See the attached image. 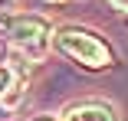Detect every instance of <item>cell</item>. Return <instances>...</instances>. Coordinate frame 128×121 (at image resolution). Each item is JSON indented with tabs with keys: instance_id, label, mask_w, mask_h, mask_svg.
Returning a JSON list of instances; mask_svg holds the SVG:
<instances>
[{
	"instance_id": "6da1fadb",
	"label": "cell",
	"mask_w": 128,
	"mask_h": 121,
	"mask_svg": "<svg viewBox=\"0 0 128 121\" xmlns=\"http://www.w3.org/2000/svg\"><path fill=\"white\" fill-rule=\"evenodd\" d=\"M0 33L7 36V43L13 46V53L26 62H43L49 46H53V30L43 16H4L0 20Z\"/></svg>"
},
{
	"instance_id": "7a4b0ae2",
	"label": "cell",
	"mask_w": 128,
	"mask_h": 121,
	"mask_svg": "<svg viewBox=\"0 0 128 121\" xmlns=\"http://www.w3.org/2000/svg\"><path fill=\"white\" fill-rule=\"evenodd\" d=\"M56 46L69 59H76L79 65H86V69H105V65H112V49L95 33H89V30L66 26V30L56 33Z\"/></svg>"
},
{
	"instance_id": "3957f363",
	"label": "cell",
	"mask_w": 128,
	"mask_h": 121,
	"mask_svg": "<svg viewBox=\"0 0 128 121\" xmlns=\"http://www.w3.org/2000/svg\"><path fill=\"white\" fill-rule=\"evenodd\" d=\"M23 92H26V82L20 79V72L13 65H0V108H16Z\"/></svg>"
},
{
	"instance_id": "277c9868",
	"label": "cell",
	"mask_w": 128,
	"mask_h": 121,
	"mask_svg": "<svg viewBox=\"0 0 128 121\" xmlns=\"http://www.w3.org/2000/svg\"><path fill=\"white\" fill-rule=\"evenodd\" d=\"M62 121H115L108 105H98V102H82V105H72L66 111Z\"/></svg>"
},
{
	"instance_id": "5b68a950",
	"label": "cell",
	"mask_w": 128,
	"mask_h": 121,
	"mask_svg": "<svg viewBox=\"0 0 128 121\" xmlns=\"http://www.w3.org/2000/svg\"><path fill=\"white\" fill-rule=\"evenodd\" d=\"M108 3H112L115 10H125V13H128V0H108Z\"/></svg>"
},
{
	"instance_id": "8992f818",
	"label": "cell",
	"mask_w": 128,
	"mask_h": 121,
	"mask_svg": "<svg viewBox=\"0 0 128 121\" xmlns=\"http://www.w3.org/2000/svg\"><path fill=\"white\" fill-rule=\"evenodd\" d=\"M43 3H72V0H43Z\"/></svg>"
},
{
	"instance_id": "52a82bcc",
	"label": "cell",
	"mask_w": 128,
	"mask_h": 121,
	"mask_svg": "<svg viewBox=\"0 0 128 121\" xmlns=\"http://www.w3.org/2000/svg\"><path fill=\"white\" fill-rule=\"evenodd\" d=\"M30 121H53V118H30Z\"/></svg>"
}]
</instances>
